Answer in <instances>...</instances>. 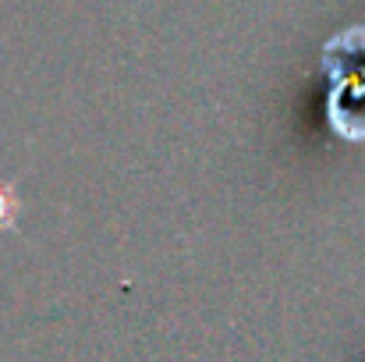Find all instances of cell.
Returning a JSON list of instances; mask_svg holds the SVG:
<instances>
[{"label": "cell", "mask_w": 365, "mask_h": 362, "mask_svg": "<svg viewBox=\"0 0 365 362\" xmlns=\"http://www.w3.org/2000/svg\"><path fill=\"white\" fill-rule=\"evenodd\" d=\"M18 210H21V203L14 199V192H11L7 185H0V231L14 224V217H18Z\"/></svg>", "instance_id": "6da1fadb"}]
</instances>
